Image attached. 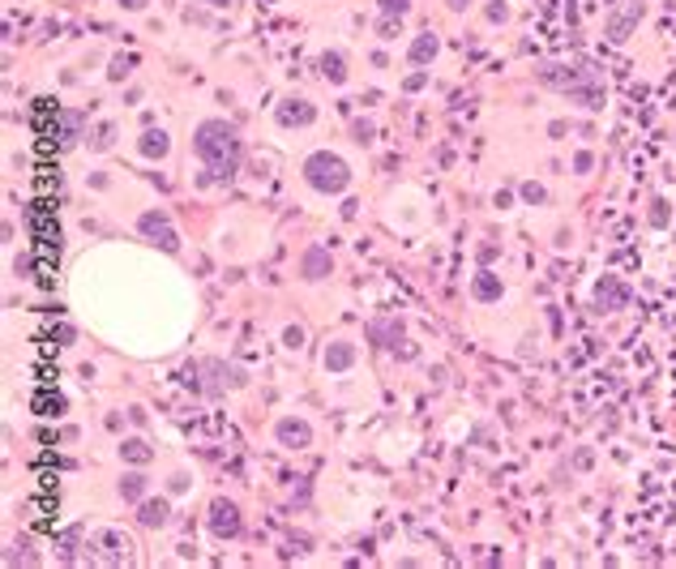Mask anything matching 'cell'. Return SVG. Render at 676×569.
Here are the masks:
<instances>
[{"instance_id":"4fadbf2b","label":"cell","mask_w":676,"mask_h":569,"mask_svg":"<svg viewBox=\"0 0 676 569\" xmlns=\"http://www.w3.org/2000/svg\"><path fill=\"white\" fill-rule=\"evenodd\" d=\"M321 69H325V78L330 82H343L347 78V69H343V56L334 52V56H321Z\"/></svg>"},{"instance_id":"7a4b0ae2","label":"cell","mask_w":676,"mask_h":569,"mask_svg":"<svg viewBox=\"0 0 676 569\" xmlns=\"http://www.w3.org/2000/svg\"><path fill=\"white\" fill-rule=\"evenodd\" d=\"M304 176H309V184L321 189V193H343L347 180H352V171H347V163H343L338 155L317 150V155H309V163H304Z\"/></svg>"},{"instance_id":"52a82bcc","label":"cell","mask_w":676,"mask_h":569,"mask_svg":"<svg viewBox=\"0 0 676 569\" xmlns=\"http://www.w3.org/2000/svg\"><path fill=\"white\" fill-rule=\"evenodd\" d=\"M352 360H356V347H352V342H334V347L325 351V368H334V373H338V368H347Z\"/></svg>"},{"instance_id":"ba28073f","label":"cell","mask_w":676,"mask_h":569,"mask_svg":"<svg viewBox=\"0 0 676 569\" xmlns=\"http://www.w3.org/2000/svg\"><path fill=\"white\" fill-rule=\"evenodd\" d=\"M433 56H437V39H433V35H419V39L411 43V60L424 64V60H433Z\"/></svg>"},{"instance_id":"5bb4252c","label":"cell","mask_w":676,"mask_h":569,"mask_svg":"<svg viewBox=\"0 0 676 569\" xmlns=\"http://www.w3.org/2000/svg\"><path fill=\"white\" fill-rule=\"evenodd\" d=\"M120 492H124L129 501H137L141 492H146V475H124V480H120Z\"/></svg>"},{"instance_id":"ac0fdd59","label":"cell","mask_w":676,"mask_h":569,"mask_svg":"<svg viewBox=\"0 0 676 569\" xmlns=\"http://www.w3.org/2000/svg\"><path fill=\"white\" fill-rule=\"evenodd\" d=\"M124 9H146V0H120Z\"/></svg>"},{"instance_id":"e0dca14e","label":"cell","mask_w":676,"mask_h":569,"mask_svg":"<svg viewBox=\"0 0 676 569\" xmlns=\"http://www.w3.org/2000/svg\"><path fill=\"white\" fill-rule=\"evenodd\" d=\"M522 197H527V202H539V197H544V189H535V184H527V189H522Z\"/></svg>"},{"instance_id":"5b68a950","label":"cell","mask_w":676,"mask_h":569,"mask_svg":"<svg viewBox=\"0 0 676 569\" xmlns=\"http://www.w3.org/2000/svg\"><path fill=\"white\" fill-rule=\"evenodd\" d=\"M279 441H283V445H295V450H300V445H309V441H313V432H309L304 419H283V424H279Z\"/></svg>"},{"instance_id":"2e32d148","label":"cell","mask_w":676,"mask_h":569,"mask_svg":"<svg viewBox=\"0 0 676 569\" xmlns=\"http://www.w3.org/2000/svg\"><path fill=\"white\" fill-rule=\"evenodd\" d=\"M381 13H385V17H394V13L403 17V13H407V0H381Z\"/></svg>"},{"instance_id":"277c9868","label":"cell","mask_w":676,"mask_h":569,"mask_svg":"<svg viewBox=\"0 0 676 569\" xmlns=\"http://www.w3.org/2000/svg\"><path fill=\"white\" fill-rule=\"evenodd\" d=\"M210 527H214V535H240V509L232 501H214Z\"/></svg>"},{"instance_id":"9c48e42d","label":"cell","mask_w":676,"mask_h":569,"mask_svg":"<svg viewBox=\"0 0 676 569\" xmlns=\"http://www.w3.org/2000/svg\"><path fill=\"white\" fill-rule=\"evenodd\" d=\"M141 523L146 527H163L167 523V501H146L141 505Z\"/></svg>"},{"instance_id":"8fae6325","label":"cell","mask_w":676,"mask_h":569,"mask_svg":"<svg viewBox=\"0 0 676 569\" xmlns=\"http://www.w3.org/2000/svg\"><path fill=\"white\" fill-rule=\"evenodd\" d=\"M141 155H150V159H155V155H159V159H163V155H167V137H163V133H155V129H150V133L141 137Z\"/></svg>"},{"instance_id":"7c38bea8","label":"cell","mask_w":676,"mask_h":569,"mask_svg":"<svg viewBox=\"0 0 676 569\" xmlns=\"http://www.w3.org/2000/svg\"><path fill=\"white\" fill-rule=\"evenodd\" d=\"M120 454L129 458V462H150V445L133 437V441H124V445H120Z\"/></svg>"},{"instance_id":"30bf717a","label":"cell","mask_w":676,"mask_h":569,"mask_svg":"<svg viewBox=\"0 0 676 569\" xmlns=\"http://www.w3.org/2000/svg\"><path fill=\"white\" fill-rule=\"evenodd\" d=\"M325 270H330V257H325L321 249H313V253L304 257V274H309V279H321Z\"/></svg>"},{"instance_id":"9a60e30c","label":"cell","mask_w":676,"mask_h":569,"mask_svg":"<svg viewBox=\"0 0 676 569\" xmlns=\"http://www.w3.org/2000/svg\"><path fill=\"white\" fill-rule=\"evenodd\" d=\"M496 291H501V287H496V279H488V274H484L480 283H475V295H480V300H492Z\"/></svg>"},{"instance_id":"6da1fadb","label":"cell","mask_w":676,"mask_h":569,"mask_svg":"<svg viewBox=\"0 0 676 569\" xmlns=\"http://www.w3.org/2000/svg\"><path fill=\"white\" fill-rule=\"evenodd\" d=\"M193 150L202 155L218 176H232L236 163H240V137L227 120H202L197 125V137H193Z\"/></svg>"},{"instance_id":"3957f363","label":"cell","mask_w":676,"mask_h":569,"mask_svg":"<svg viewBox=\"0 0 676 569\" xmlns=\"http://www.w3.org/2000/svg\"><path fill=\"white\" fill-rule=\"evenodd\" d=\"M137 227L146 231V236H155L159 244H163V249L167 253H176V231H171V222H167V214H155V210H150V214H141V222H137Z\"/></svg>"},{"instance_id":"8992f818","label":"cell","mask_w":676,"mask_h":569,"mask_svg":"<svg viewBox=\"0 0 676 569\" xmlns=\"http://www.w3.org/2000/svg\"><path fill=\"white\" fill-rule=\"evenodd\" d=\"M313 107L304 103V98H291V103H283L279 107V120H283V125H313Z\"/></svg>"},{"instance_id":"d6986e66","label":"cell","mask_w":676,"mask_h":569,"mask_svg":"<svg viewBox=\"0 0 676 569\" xmlns=\"http://www.w3.org/2000/svg\"><path fill=\"white\" fill-rule=\"evenodd\" d=\"M449 5H454V9H462V5H467V0H449Z\"/></svg>"}]
</instances>
